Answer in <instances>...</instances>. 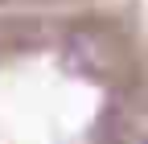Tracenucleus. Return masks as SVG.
<instances>
[{
    "label": "nucleus",
    "instance_id": "f257e3e1",
    "mask_svg": "<svg viewBox=\"0 0 148 144\" xmlns=\"http://www.w3.org/2000/svg\"><path fill=\"white\" fill-rule=\"evenodd\" d=\"M0 144H148L144 0H0Z\"/></svg>",
    "mask_w": 148,
    "mask_h": 144
}]
</instances>
